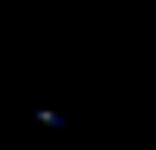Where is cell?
I'll use <instances>...</instances> for the list:
<instances>
[{
    "label": "cell",
    "mask_w": 156,
    "mask_h": 150,
    "mask_svg": "<svg viewBox=\"0 0 156 150\" xmlns=\"http://www.w3.org/2000/svg\"><path fill=\"white\" fill-rule=\"evenodd\" d=\"M37 125H44V131H69V119H62L56 106H37Z\"/></svg>",
    "instance_id": "cell-1"
}]
</instances>
